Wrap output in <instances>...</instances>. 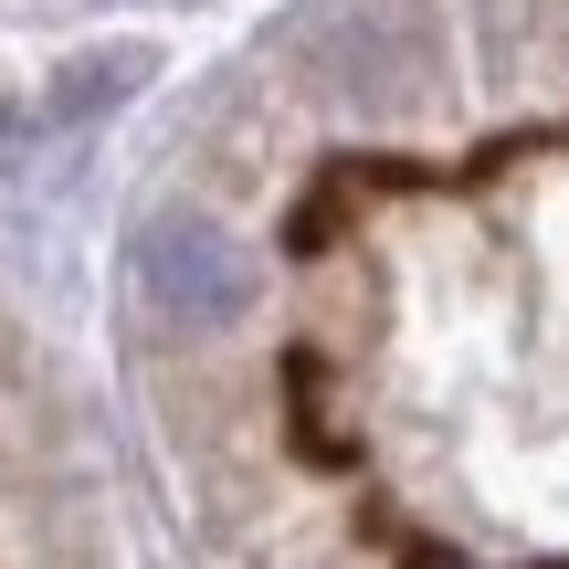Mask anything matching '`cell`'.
Returning <instances> with one entry per match:
<instances>
[{
	"label": "cell",
	"mask_w": 569,
	"mask_h": 569,
	"mask_svg": "<svg viewBox=\"0 0 569 569\" xmlns=\"http://www.w3.org/2000/svg\"><path fill=\"white\" fill-rule=\"evenodd\" d=\"M138 296L169 327H190V338H222V327L253 317V253L211 211H159L138 232Z\"/></svg>",
	"instance_id": "6da1fadb"
},
{
	"label": "cell",
	"mask_w": 569,
	"mask_h": 569,
	"mask_svg": "<svg viewBox=\"0 0 569 569\" xmlns=\"http://www.w3.org/2000/svg\"><path fill=\"white\" fill-rule=\"evenodd\" d=\"M138 74H148V53H96V63H63V84H42V106L11 127V138H32V127H84V117H106V106H117Z\"/></svg>",
	"instance_id": "7a4b0ae2"
}]
</instances>
